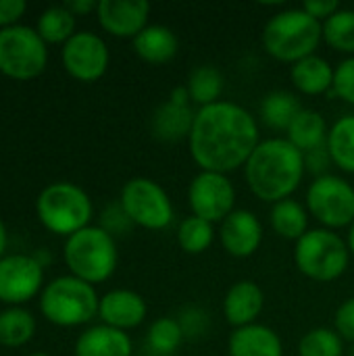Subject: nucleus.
I'll list each match as a JSON object with an SVG mask.
<instances>
[{
    "instance_id": "cd10ccee",
    "label": "nucleus",
    "mask_w": 354,
    "mask_h": 356,
    "mask_svg": "<svg viewBox=\"0 0 354 356\" xmlns=\"http://www.w3.org/2000/svg\"><path fill=\"white\" fill-rule=\"evenodd\" d=\"M35 334V319L29 311L13 307L0 313V344L17 348L27 344Z\"/></svg>"
},
{
    "instance_id": "39448f33",
    "label": "nucleus",
    "mask_w": 354,
    "mask_h": 356,
    "mask_svg": "<svg viewBox=\"0 0 354 356\" xmlns=\"http://www.w3.org/2000/svg\"><path fill=\"white\" fill-rule=\"evenodd\" d=\"M351 248L332 229H309L294 246V263L313 282L330 284L344 275L351 265Z\"/></svg>"
},
{
    "instance_id": "58836bf2",
    "label": "nucleus",
    "mask_w": 354,
    "mask_h": 356,
    "mask_svg": "<svg viewBox=\"0 0 354 356\" xmlns=\"http://www.w3.org/2000/svg\"><path fill=\"white\" fill-rule=\"evenodd\" d=\"M65 6L77 17V15H86V13H90V10H96V8H98V2H94V0H71V2H67Z\"/></svg>"
},
{
    "instance_id": "20e7f679",
    "label": "nucleus",
    "mask_w": 354,
    "mask_h": 356,
    "mask_svg": "<svg viewBox=\"0 0 354 356\" xmlns=\"http://www.w3.org/2000/svg\"><path fill=\"white\" fill-rule=\"evenodd\" d=\"M119 252L113 234L104 227H83L65 242V263L73 277L86 284H102L117 269Z\"/></svg>"
},
{
    "instance_id": "7ed1b4c3",
    "label": "nucleus",
    "mask_w": 354,
    "mask_h": 356,
    "mask_svg": "<svg viewBox=\"0 0 354 356\" xmlns=\"http://www.w3.org/2000/svg\"><path fill=\"white\" fill-rule=\"evenodd\" d=\"M321 40L323 23L303 8H288L273 15L263 29V46L267 54L292 65L313 56Z\"/></svg>"
},
{
    "instance_id": "72a5a7b5",
    "label": "nucleus",
    "mask_w": 354,
    "mask_h": 356,
    "mask_svg": "<svg viewBox=\"0 0 354 356\" xmlns=\"http://www.w3.org/2000/svg\"><path fill=\"white\" fill-rule=\"evenodd\" d=\"M332 92L342 98L344 102L354 106V56L342 60L336 67V75H334V88Z\"/></svg>"
},
{
    "instance_id": "a878e982",
    "label": "nucleus",
    "mask_w": 354,
    "mask_h": 356,
    "mask_svg": "<svg viewBox=\"0 0 354 356\" xmlns=\"http://www.w3.org/2000/svg\"><path fill=\"white\" fill-rule=\"evenodd\" d=\"M328 150L336 167L354 173V115L340 117L328 136Z\"/></svg>"
},
{
    "instance_id": "a211bd4d",
    "label": "nucleus",
    "mask_w": 354,
    "mask_h": 356,
    "mask_svg": "<svg viewBox=\"0 0 354 356\" xmlns=\"http://www.w3.org/2000/svg\"><path fill=\"white\" fill-rule=\"evenodd\" d=\"M230 356H284L282 338L267 325L252 323L234 330L227 342Z\"/></svg>"
},
{
    "instance_id": "bb28decb",
    "label": "nucleus",
    "mask_w": 354,
    "mask_h": 356,
    "mask_svg": "<svg viewBox=\"0 0 354 356\" xmlns=\"http://www.w3.org/2000/svg\"><path fill=\"white\" fill-rule=\"evenodd\" d=\"M35 31L46 44H67L75 35V15L65 4L50 6L40 15Z\"/></svg>"
},
{
    "instance_id": "7c9ffc66",
    "label": "nucleus",
    "mask_w": 354,
    "mask_h": 356,
    "mask_svg": "<svg viewBox=\"0 0 354 356\" xmlns=\"http://www.w3.org/2000/svg\"><path fill=\"white\" fill-rule=\"evenodd\" d=\"M323 40L338 52L354 56V10L340 8L323 21Z\"/></svg>"
},
{
    "instance_id": "dca6fc26",
    "label": "nucleus",
    "mask_w": 354,
    "mask_h": 356,
    "mask_svg": "<svg viewBox=\"0 0 354 356\" xmlns=\"http://www.w3.org/2000/svg\"><path fill=\"white\" fill-rule=\"evenodd\" d=\"M148 313L146 300L134 290H111L100 298L98 315L104 325L127 332L144 323Z\"/></svg>"
},
{
    "instance_id": "6ab92c4d",
    "label": "nucleus",
    "mask_w": 354,
    "mask_h": 356,
    "mask_svg": "<svg viewBox=\"0 0 354 356\" xmlns=\"http://www.w3.org/2000/svg\"><path fill=\"white\" fill-rule=\"evenodd\" d=\"M131 338L104 323L86 330L75 342V356H131Z\"/></svg>"
},
{
    "instance_id": "c85d7f7f",
    "label": "nucleus",
    "mask_w": 354,
    "mask_h": 356,
    "mask_svg": "<svg viewBox=\"0 0 354 356\" xmlns=\"http://www.w3.org/2000/svg\"><path fill=\"white\" fill-rule=\"evenodd\" d=\"M186 88L190 92V100L202 108V106L219 102V96L223 92V75L219 69L211 65H202L190 73Z\"/></svg>"
},
{
    "instance_id": "ddd939ff",
    "label": "nucleus",
    "mask_w": 354,
    "mask_h": 356,
    "mask_svg": "<svg viewBox=\"0 0 354 356\" xmlns=\"http://www.w3.org/2000/svg\"><path fill=\"white\" fill-rule=\"evenodd\" d=\"M44 282V267L35 257L10 254L0 259V302L23 305L33 298Z\"/></svg>"
},
{
    "instance_id": "b1692460",
    "label": "nucleus",
    "mask_w": 354,
    "mask_h": 356,
    "mask_svg": "<svg viewBox=\"0 0 354 356\" xmlns=\"http://www.w3.org/2000/svg\"><path fill=\"white\" fill-rule=\"evenodd\" d=\"M271 227L280 238L298 242L309 232V213L300 202L286 198V200L273 204Z\"/></svg>"
},
{
    "instance_id": "9d476101",
    "label": "nucleus",
    "mask_w": 354,
    "mask_h": 356,
    "mask_svg": "<svg viewBox=\"0 0 354 356\" xmlns=\"http://www.w3.org/2000/svg\"><path fill=\"white\" fill-rule=\"evenodd\" d=\"M307 211L325 225L342 229L354 223V188L338 175H321L307 190Z\"/></svg>"
},
{
    "instance_id": "f704fd0d",
    "label": "nucleus",
    "mask_w": 354,
    "mask_h": 356,
    "mask_svg": "<svg viewBox=\"0 0 354 356\" xmlns=\"http://www.w3.org/2000/svg\"><path fill=\"white\" fill-rule=\"evenodd\" d=\"M336 332L342 340L354 342V296L344 300L336 311Z\"/></svg>"
},
{
    "instance_id": "5701e85b",
    "label": "nucleus",
    "mask_w": 354,
    "mask_h": 356,
    "mask_svg": "<svg viewBox=\"0 0 354 356\" xmlns=\"http://www.w3.org/2000/svg\"><path fill=\"white\" fill-rule=\"evenodd\" d=\"M196 113L192 106H177L173 102H163L152 115V134L163 142H177L190 138Z\"/></svg>"
},
{
    "instance_id": "0eeeda50",
    "label": "nucleus",
    "mask_w": 354,
    "mask_h": 356,
    "mask_svg": "<svg viewBox=\"0 0 354 356\" xmlns=\"http://www.w3.org/2000/svg\"><path fill=\"white\" fill-rule=\"evenodd\" d=\"M35 213L48 232L69 238L88 227L92 219V200L79 186L58 181L40 192Z\"/></svg>"
},
{
    "instance_id": "e433bc0d",
    "label": "nucleus",
    "mask_w": 354,
    "mask_h": 356,
    "mask_svg": "<svg viewBox=\"0 0 354 356\" xmlns=\"http://www.w3.org/2000/svg\"><path fill=\"white\" fill-rule=\"evenodd\" d=\"M300 8L309 13L311 17H315L317 21H328L334 13L340 10V2L338 0H307Z\"/></svg>"
},
{
    "instance_id": "c756f323",
    "label": "nucleus",
    "mask_w": 354,
    "mask_h": 356,
    "mask_svg": "<svg viewBox=\"0 0 354 356\" xmlns=\"http://www.w3.org/2000/svg\"><path fill=\"white\" fill-rule=\"evenodd\" d=\"M215 240V227L213 223L200 219V217H186L177 227V244L188 254H202L211 248Z\"/></svg>"
},
{
    "instance_id": "f8f14e48",
    "label": "nucleus",
    "mask_w": 354,
    "mask_h": 356,
    "mask_svg": "<svg viewBox=\"0 0 354 356\" xmlns=\"http://www.w3.org/2000/svg\"><path fill=\"white\" fill-rule=\"evenodd\" d=\"M63 65L71 77L79 81H96L106 73L108 48L100 35L77 31L63 46Z\"/></svg>"
},
{
    "instance_id": "393cba45",
    "label": "nucleus",
    "mask_w": 354,
    "mask_h": 356,
    "mask_svg": "<svg viewBox=\"0 0 354 356\" xmlns=\"http://www.w3.org/2000/svg\"><path fill=\"white\" fill-rule=\"evenodd\" d=\"M300 111H303L300 100L294 94L284 92V90L267 94L261 102L263 123L277 131H288V127L292 125V121L296 119Z\"/></svg>"
},
{
    "instance_id": "f3484780",
    "label": "nucleus",
    "mask_w": 354,
    "mask_h": 356,
    "mask_svg": "<svg viewBox=\"0 0 354 356\" xmlns=\"http://www.w3.org/2000/svg\"><path fill=\"white\" fill-rule=\"evenodd\" d=\"M265 307V294L259 284L250 280H242L234 284L223 300V315L227 323L236 330L257 323L259 315Z\"/></svg>"
},
{
    "instance_id": "a19ab883",
    "label": "nucleus",
    "mask_w": 354,
    "mask_h": 356,
    "mask_svg": "<svg viewBox=\"0 0 354 356\" xmlns=\"http://www.w3.org/2000/svg\"><path fill=\"white\" fill-rule=\"evenodd\" d=\"M6 242H8V238H6V227H4V223H2V219H0V257H2L4 250H6Z\"/></svg>"
},
{
    "instance_id": "412c9836",
    "label": "nucleus",
    "mask_w": 354,
    "mask_h": 356,
    "mask_svg": "<svg viewBox=\"0 0 354 356\" xmlns=\"http://www.w3.org/2000/svg\"><path fill=\"white\" fill-rule=\"evenodd\" d=\"M334 75H336V69L317 54L294 63L290 71L292 83L296 86L298 92L307 96H319V94L332 92Z\"/></svg>"
},
{
    "instance_id": "9b49d317",
    "label": "nucleus",
    "mask_w": 354,
    "mask_h": 356,
    "mask_svg": "<svg viewBox=\"0 0 354 356\" xmlns=\"http://www.w3.org/2000/svg\"><path fill=\"white\" fill-rule=\"evenodd\" d=\"M188 200L194 217H200L209 223H221L236 209V190L227 175L215 171H200L190 188Z\"/></svg>"
},
{
    "instance_id": "c9c22d12",
    "label": "nucleus",
    "mask_w": 354,
    "mask_h": 356,
    "mask_svg": "<svg viewBox=\"0 0 354 356\" xmlns=\"http://www.w3.org/2000/svg\"><path fill=\"white\" fill-rule=\"evenodd\" d=\"M332 163H334V161H332V156H330L328 146L315 148V150H311V152H307V154H305V169H307V171H311V173H315L317 177L328 175L325 171L330 169V165H332Z\"/></svg>"
},
{
    "instance_id": "4be33fe9",
    "label": "nucleus",
    "mask_w": 354,
    "mask_h": 356,
    "mask_svg": "<svg viewBox=\"0 0 354 356\" xmlns=\"http://www.w3.org/2000/svg\"><path fill=\"white\" fill-rule=\"evenodd\" d=\"M286 134H288V142L292 146H296L303 154H307L315 148L328 146L330 127L321 113H317L313 108H303Z\"/></svg>"
},
{
    "instance_id": "2f4dec72",
    "label": "nucleus",
    "mask_w": 354,
    "mask_h": 356,
    "mask_svg": "<svg viewBox=\"0 0 354 356\" xmlns=\"http://www.w3.org/2000/svg\"><path fill=\"white\" fill-rule=\"evenodd\" d=\"M344 342L336 330L315 327L298 342V356H342Z\"/></svg>"
},
{
    "instance_id": "2eb2a0df",
    "label": "nucleus",
    "mask_w": 354,
    "mask_h": 356,
    "mask_svg": "<svg viewBox=\"0 0 354 356\" xmlns=\"http://www.w3.org/2000/svg\"><path fill=\"white\" fill-rule=\"evenodd\" d=\"M98 23L115 38H136L148 23L150 4L146 0H100Z\"/></svg>"
},
{
    "instance_id": "6e6552de",
    "label": "nucleus",
    "mask_w": 354,
    "mask_h": 356,
    "mask_svg": "<svg viewBox=\"0 0 354 356\" xmlns=\"http://www.w3.org/2000/svg\"><path fill=\"white\" fill-rule=\"evenodd\" d=\"M48 63L46 42L25 25L0 29V73L10 79H33Z\"/></svg>"
},
{
    "instance_id": "ea45409f",
    "label": "nucleus",
    "mask_w": 354,
    "mask_h": 356,
    "mask_svg": "<svg viewBox=\"0 0 354 356\" xmlns=\"http://www.w3.org/2000/svg\"><path fill=\"white\" fill-rule=\"evenodd\" d=\"M169 102H173V104H177V106H190V92H188V88L186 86H179V88H175L171 94H169Z\"/></svg>"
},
{
    "instance_id": "37998d69",
    "label": "nucleus",
    "mask_w": 354,
    "mask_h": 356,
    "mask_svg": "<svg viewBox=\"0 0 354 356\" xmlns=\"http://www.w3.org/2000/svg\"><path fill=\"white\" fill-rule=\"evenodd\" d=\"M29 356H48V355H42V353H38V355H29Z\"/></svg>"
},
{
    "instance_id": "4468645a",
    "label": "nucleus",
    "mask_w": 354,
    "mask_h": 356,
    "mask_svg": "<svg viewBox=\"0 0 354 356\" xmlns=\"http://www.w3.org/2000/svg\"><path fill=\"white\" fill-rule=\"evenodd\" d=\"M219 240L227 254L236 259L252 257L263 242V225L252 211L236 209L219 225Z\"/></svg>"
},
{
    "instance_id": "4c0bfd02",
    "label": "nucleus",
    "mask_w": 354,
    "mask_h": 356,
    "mask_svg": "<svg viewBox=\"0 0 354 356\" xmlns=\"http://www.w3.org/2000/svg\"><path fill=\"white\" fill-rule=\"evenodd\" d=\"M27 4L23 0H0V27H13L21 19Z\"/></svg>"
},
{
    "instance_id": "1a4fd4ad",
    "label": "nucleus",
    "mask_w": 354,
    "mask_h": 356,
    "mask_svg": "<svg viewBox=\"0 0 354 356\" xmlns=\"http://www.w3.org/2000/svg\"><path fill=\"white\" fill-rule=\"evenodd\" d=\"M121 209L134 225L165 229L173 221V204L161 184L148 177H134L121 190Z\"/></svg>"
},
{
    "instance_id": "79ce46f5",
    "label": "nucleus",
    "mask_w": 354,
    "mask_h": 356,
    "mask_svg": "<svg viewBox=\"0 0 354 356\" xmlns=\"http://www.w3.org/2000/svg\"><path fill=\"white\" fill-rule=\"evenodd\" d=\"M346 242H348L351 254H353V257H354V223H353V225H351V232H348V240H346Z\"/></svg>"
},
{
    "instance_id": "f257e3e1",
    "label": "nucleus",
    "mask_w": 354,
    "mask_h": 356,
    "mask_svg": "<svg viewBox=\"0 0 354 356\" xmlns=\"http://www.w3.org/2000/svg\"><path fill=\"white\" fill-rule=\"evenodd\" d=\"M188 142L202 171L227 175L244 167L259 146V125L244 106L219 100L196 111Z\"/></svg>"
},
{
    "instance_id": "f03ea898",
    "label": "nucleus",
    "mask_w": 354,
    "mask_h": 356,
    "mask_svg": "<svg viewBox=\"0 0 354 356\" xmlns=\"http://www.w3.org/2000/svg\"><path fill=\"white\" fill-rule=\"evenodd\" d=\"M305 154L288 138H269L259 142L244 165V177L250 192L263 202H282L290 198L305 177Z\"/></svg>"
},
{
    "instance_id": "473e14b6",
    "label": "nucleus",
    "mask_w": 354,
    "mask_h": 356,
    "mask_svg": "<svg viewBox=\"0 0 354 356\" xmlns=\"http://www.w3.org/2000/svg\"><path fill=\"white\" fill-rule=\"evenodd\" d=\"M184 338H186V332L182 323L173 317H161L148 330V346L159 355L175 353L182 346Z\"/></svg>"
},
{
    "instance_id": "aec40b11",
    "label": "nucleus",
    "mask_w": 354,
    "mask_h": 356,
    "mask_svg": "<svg viewBox=\"0 0 354 356\" xmlns=\"http://www.w3.org/2000/svg\"><path fill=\"white\" fill-rule=\"evenodd\" d=\"M177 48H179L177 35L165 25H146L134 38L136 54L150 65L169 63L177 54Z\"/></svg>"
},
{
    "instance_id": "423d86ee",
    "label": "nucleus",
    "mask_w": 354,
    "mask_h": 356,
    "mask_svg": "<svg viewBox=\"0 0 354 356\" xmlns=\"http://www.w3.org/2000/svg\"><path fill=\"white\" fill-rule=\"evenodd\" d=\"M100 298L92 284L73 275H63L50 282L40 298L42 315L61 327H75L92 321L98 315Z\"/></svg>"
}]
</instances>
